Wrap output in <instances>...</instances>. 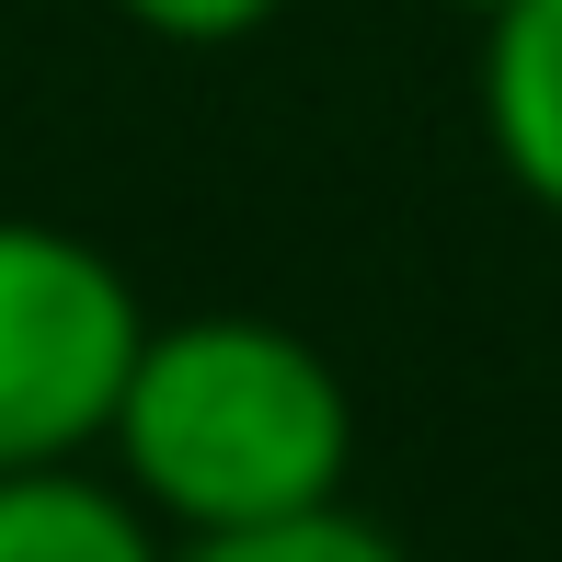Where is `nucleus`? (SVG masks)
<instances>
[{
    "label": "nucleus",
    "mask_w": 562,
    "mask_h": 562,
    "mask_svg": "<svg viewBox=\"0 0 562 562\" xmlns=\"http://www.w3.org/2000/svg\"><path fill=\"white\" fill-rule=\"evenodd\" d=\"M104 459L172 540L311 517V505H345L356 391L311 334L265 311H184L149 322L126 402L104 425Z\"/></svg>",
    "instance_id": "nucleus-1"
},
{
    "label": "nucleus",
    "mask_w": 562,
    "mask_h": 562,
    "mask_svg": "<svg viewBox=\"0 0 562 562\" xmlns=\"http://www.w3.org/2000/svg\"><path fill=\"white\" fill-rule=\"evenodd\" d=\"M149 311L104 241L58 218H0V471L92 459L126 402Z\"/></svg>",
    "instance_id": "nucleus-2"
},
{
    "label": "nucleus",
    "mask_w": 562,
    "mask_h": 562,
    "mask_svg": "<svg viewBox=\"0 0 562 562\" xmlns=\"http://www.w3.org/2000/svg\"><path fill=\"white\" fill-rule=\"evenodd\" d=\"M482 138L505 184L562 218V0H517L482 23Z\"/></svg>",
    "instance_id": "nucleus-3"
},
{
    "label": "nucleus",
    "mask_w": 562,
    "mask_h": 562,
    "mask_svg": "<svg viewBox=\"0 0 562 562\" xmlns=\"http://www.w3.org/2000/svg\"><path fill=\"white\" fill-rule=\"evenodd\" d=\"M0 562H172V528L92 459L0 471Z\"/></svg>",
    "instance_id": "nucleus-4"
},
{
    "label": "nucleus",
    "mask_w": 562,
    "mask_h": 562,
    "mask_svg": "<svg viewBox=\"0 0 562 562\" xmlns=\"http://www.w3.org/2000/svg\"><path fill=\"white\" fill-rule=\"evenodd\" d=\"M172 562H414L379 517L356 505H311V517H265V528H218V540H172Z\"/></svg>",
    "instance_id": "nucleus-5"
},
{
    "label": "nucleus",
    "mask_w": 562,
    "mask_h": 562,
    "mask_svg": "<svg viewBox=\"0 0 562 562\" xmlns=\"http://www.w3.org/2000/svg\"><path fill=\"white\" fill-rule=\"evenodd\" d=\"M138 35H161V46H241V35H265L288 0H115Z\"/></svg>",
    "instance_id": "nucleus-6"
},
{
    "label": "nucleus",
    "mask_w": 562,
    "mask_h": 562,
    "mask_svg": "<svg viewBox=\"0 0 562 562\" xmlns=\"http://www.w3.org/2000/svg\"><path fill=\"white\" fill-rule=\"evenodd\" d=\"M448 12H459V23H494V12H517V0H448Z\"/></svg>",
    "instance_id": "nucleus-7"
}]
</instances>
